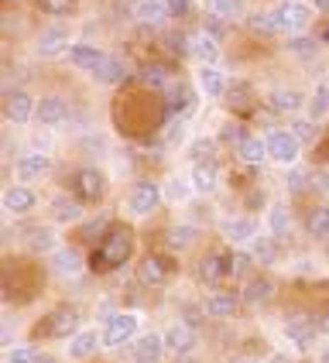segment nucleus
I'll use <instances>...</instances> for the list:
<instances>
[{
	"mask_svg": "<svg viewBox=\"0 0 329 363\" xmlns=\"http://www.w3.org/2000/svg\"><path fill=\"white\" fill-rule=\"evenodd\" d=\"M82 325V312L76 305H55L31 325V343H48V340H72Z\"/></svg>",
	"mask_w": 329,
	"mask_h": 363,
	"instance_id": "obj_1",
	"label": "nucleus"
},
{
	"mask_svg": "<svg viewBox=\"0 0 329 363\" xmlns=\"http://www.w3.org/2000/svg\"><path fill=\"white\" fill-rule=\"evenodd\" d=\"M100 254L110 271H117L134 257V230L127 223H110V230H103L100 240Z\"/></svg>",
	"mask_w": 329,
	"mask_h": 363,
	"instance_id": "obj_2",
	"label": "nucleus"
},
{
	"mask_svg": "<svg viewBox=\"0 0 329 363\" xmlns=\"http://www.w3.org/2000/svg\"><path fill=\"white\" fill-rule=\"evenodd\" d=\"M138 325H141V315H138V312H110L100 329L103 346H106V350H117V346H123V343H134Z\"/></svg>",
	"mask_w": 329,
	"mask_h": 363,
	"instance_id": "obj_3",
	"label": "nucleus"
},
{
	"mask_svg": "<svg viewBox=\"0 0 329 363\" xmlns=\"http://www.w3.org/2000/svg\"><path fill=\"white\" fill-rule=\"evenodd\" d=\"M72 196H76L82 206H96V202L106 196V179H103L100 168H93V164L76 168V175H72Z\"/></svg>",
	"mask_w": 329,
	"mask_h": 363,
	"instance_id": "obj_4",
	"label": "nucleus"
},
{
	"mask_svg": "<svg viewBox=\"0 0 329 363\" xmlns=\"http://www.w3.org/2000/svg\"><path fill=\"white\" fill-rule=\"evenodd\" d=\"M271 11L281 21L288 35H306L308 24H312V14H316V7L306 0H278V7H271Z\"/></svg>",
	"mask_w": 329,
	"mask_h": 363,
	"instance_id": "obj_5",
	"label": "nucleus"
},
{
	"mask_svg": "<svg viewBox=\"0 0 329 363\" xmlns=\"http://www.w3.org/2000/svg\"><path fill=\"white\" fill-rule=\"evenodd\" d=\"M267 162L274 164H285V168H291V164L299 162V151H302V144L295 141V134L291 130H285V127H271L267 130Z\"/></svg>",
	"mask_w": 329,
	"mask_h": 363,
	"instance_id": "obj_6",
	"label": "nucleus"
},
{
	"mask_svg": "<svg viewBox=\"0 0 329 363\" xmlns=\"http://www.w3.org/2000/svg\"><path fill=\"white\" fill-rule=\"evenodd\" d=\"M55 172V158L45 155V151H24L18 162H14V179L21 185H35V182L48 179Z\"/></svg>",
	"mask_w": 329,
	"mask_h": 363,
	"instance_id": "obj_7",
	"label": "nucleus"
},
{
	"mask_svg": "<svg viewBox=\"0 0 329 363\" xmlns=\"http://www.w3.org/2000/svg\"><path fill=\"white\" fill-rule=\"evenodd\" d=\"M21 247H24V254L52 257V254L62 247L59 230H55V226H48V223H41V226H28V230H21Z\"/></svg>",
	"mask_w": 329,
	"mask_h": 363,
	"instance_id": "obj_8",
	"label": "nucleus"
},
{
	"mask_svg": "<svg viewBox=\"0 0 329 363\" xmlns=\"http://www.w3.org/2000/svg\"><path fill=\"white\" fill-rule=\"evenodd\" d=\"M158 206H162V189L155 182L138 179L127 189V213L130 216H151Z\"/></svg>",
	"mask_w": 329,
	"mask_h": 363,
	"instance_id": "obj_9",
	"label": "nucleus"
},
{
	"mask_svg": "<svg viewBox=\"0 0 329 363\" xmlns=\"http://www.w3.org/2000/svg\"><path fill=\"white\" fill-rule=\"evenodd\" d=\"M240 305H244L240 291H230V288H213V291L206 295L203 312H206V319H233V315L240 312Z\"/></svg>",
	"mask_w": 329,
	"mask_h": 363,
	"instance_id": "obj_10",
	"label": "nucleus"
},
{
	"mask_svg": "<svg viewBox=\"0 0 329 363\" xmlns=\"http://www.w3.org/2000/svg\"><path fill=\"white\" fill-rule=\"evenodd\" d=\"M164 353L168 346H164L162 333H141L127 350V363H162Z\"/></svg>",
	"mask_w": 329,
	"mask_h": 363,
	"instance_id": "obj_11",
	"label": "nucleus"
},
{
	"mask_svg": "<svg viewBox=\"0 0 329 363\" xmlns=\"http://www.w3.org/2000/svg\"><path fill=\"white\" fill-rule=\"evenodd\" d=\"M138 281L144 284V288H162V284H168V278H172V261L164 257V254H144L141 261H138Z\"/></svg>",
	"mask_w": 329,
	"mask_h": 363,
	"instance_id": "obj_12",
	"label": "nucleus"
},
{
	"mask_svg": "<svg viewBox=\"0 0 329 363\" xmlns=\"http://www.w3.org/2000/svg\"><path fill=\"white\" fill-rule=\"evenodd\" d=\"M4 117L11 123H28L38 117V100L28 93V89H11L4 96Z\"/></svg>",
	"mask_w": 329,
	"mask_h": 363,
	"instance_id": "obj_13",
	"label": "nucleus"
},
{
	"mask_svg": "<svg viewBox=\"0 0 329 363\" xmlns=\"http://www.w3.org/2000/svg\"><path fill=\"white\" fill-rule=\"evenodd\" d=\"M65 59H69L72 69H79V72H86V76H96V72L103 69V62L110 59V55H106L103 48H96V45H89V41H76V45L69 48Z\"/></svg>",
	"mask_w": 329,
	"mask_h": 363,
	"instance_id": "obj_14",
	"label": "nucleus"
},
{
	"mask_svg": "<svg viewBox=\"0 0 329 363\" xmlns=\"http://www.w3.org/2000/svg\"><path fill=\"white\" fill-rule=\"evenodd\" d=\"M196 278H199L206 288H220V281L230 278V250L199 257V264H196Z\"/></svg>",
	"mask_w": 329,
	"mask_h": 363,
	"instance_id": "obj_15",
	"label": "nucleus"
},
{
	"mask_svg": "<svg viewBox=\"0 0 329 363\" xmlns=\"http://www.w3.org/2000/svg\"><path fill=\"white\" fill-rule=\"evenodd\" d=\"M48 271L55 278H76L86 271V257H82L79 247H59L52 257H48Z\"/></svg>",
	"mask_w": 329,
	"mask_h": 363,
	"instance_id": "obj_16",
	"label": "nucleus"
},
{
	"mask_svg": "<svg viewBox=\"0 0 329 363\" xmlns=\"http://www.w3.org/2000/svg\"><path fill=\"white\" fill-rule=\"evenodd\" d=\"M72 41H69V31L65 28H45L35 41V52L41 59H59V55H69Z\"/></svg>",
	"mask_w": 329,
	"mask_h": 363,
	"instance_id": "obj_17",
	"label": "nucleus"
},
{
	"mask_svg": "<svg viewBox=\"0 0 329 363\" xmlns=\"http://www.w3.org/2000/svg\"><path fill=\"white\" fill-rule=\"evenodd\" d=\"M164 346H168V353L172 357H189V353H196V329L185 323H172L164 329Z\"/></svg>",
	"mask_w": 329,
	"mask_h": 363,
	"instance_id": "obj_18",
	"label": "nucleus"
},
{
	"mask_svg": "<svg viewBox=\"0 0 329 363\" xmlns=\"http://www.w3.org/2000/svg\"><path fill=\"white\" fill-rule=\"evenodd\" d=\"M48 213H52V220L59 223V226H69V223H79L86 216V206L76 196L59 192V196H52V202H48Z\"/></svg>",
	"mask_w": 329,
	"mask_h": 363,
	"instance_id": "obj_19",
	"label": "nucleus"
},
{
	"mask_svg": "<svg viewBox=\"0 0 329 363\" xmlns=\"http://www.w3.org/2000/svg\"><path fill=\"white\" fill-rule=\"evenodd\" d=\"M100 350H103V336H100V333H96V329H79V333L69 340V360L86 363V360H93Z\"/></svg>",
	"mask_w": 329,
	"mask_h": 363,
	"instance_id": "obj_20",
	"label": "nucleus"
},
{
	"mask_svg": "<svg viewBox=\"0 0 329 363\" xmlns=\"http://www.w3.org/2000/svg\"><path fill=\"white\" fill-rule=\"evenodd\" d=\"M4 213H11V216H24V213H31L35 209V202H38V196H35V189L31 185H11V189H4Z\"/></svg>",
	"mask_w": 329,
	"mask_h": 363,
	"instance_id": "obj_21",
	"label": "nucleus"
},
{
	"mask_svg": "<svg viewBox=\"0 0 329 363\" xmlns=\"http://www.w3.org/2000/svg\"><path fill=\"white\" fill-rule=\"evenodd\" d=\"M69 113H72V110H69V100L52 93V96H41L38 100V117H35V121H38L41 127H62V123L69 121Z\"/></svg>",
	"mask_w": 329,
	"mask_h": 363,
	"instance_id": "obj_22",
	"label": "nucleus"
},
{
	"mask_svg": "<svg viewBox=\"0 0 329 363\" xmlns=\"http://www.w3.org/2000/svg\"><path fill=\"white\" fill-rule=\"evenodd\" d=\"M196 79H199V89H203L206 96H213V100H220L230 93V76H226L220 65H199L196 69Z\"/></svg>",
	"mask_w": 329,
	"mask_h": 363,
	"instance_id": "obj_23",
	"label": "nucleus"
},
{
	"mask_svg": "<svg viewBox=\"0 0 329 363\" xmlns=\"http://www.w3.org/2000/svg\"><path fill=\"white\" fill-rule=\"evenodd\" d=\"M216 189H220V168L213 162L192 164V172H189V192H196V196H213Z\"/></svg>",
	"mask_w": 329,
	"mask_h": 363,
	"instance_id": "obj_24",
	"label": "nucleus"
},
{
	"mask_svg": "<svg viewBox=\"0 0 329 363\" xmlns=\"http://www.w3.org/2000/svg\"><path fill=\"white\" fill-rule=\"evenodd\" d=\"M189 55L199 62V65H216L220 62V41L206 31H192L189 35Z\"/></svg>",
	"mask_w": 329,
	"mask_h": 363,
	"instance_id": "obj_25",
	"label": "nucleus"
},
{
	"mask_svg": "<svg viewBox=\"0 0 329 363\" xmlns=\"http://www.w3.org/2000/svg\"><path fill=\"white\" fill-rule=\"evenodd\" d=\"M240 298H244V305H264L274 298V281L267 278V274H250V278H244V288H240Z\"/></svg>",
	"mask_w": 329,
	"mask_h": 363,
	"instance_id": "obj_26",
	"label": "nucleus"
},
{
	"mask_svg": "<svg viewBox=\"0 0 329 363\" xmlns=\"http://www.w3.org/2000/svg\"><path fill=\"white\" fill-rule=\"evenodd\" d=\"M285 336L291 340V346H299V350H312V343L323 336L319 333V323H312V319H288L285 323Z\"/></svg>",
	"mask_w": 329,
	"mask_h": 363,
	"instance_id": "obj_27",
	"label": "nucleus"
},
{
	"mask_svg": "<svg viewBox=\"0 0 329 363\" xmlns=\"http://www.w3.org/2000/svg\"><path fill=\"white\" fill-rule=\"evenodd\" d=\"M306 103H308L306 96H302L299 89H291V86H274V89L267 93V106H271L274 113H299Z\"/></svg>",
	"mask_w": 329,
	"mask_h": 363,
	"instance_id": "obj_28",
	"label": "nucleus"
},
{
	"mask_svg": "<svg viewBox=\"0 0 329 363\" xmlns=\"http://www.w3.org/2000/svg\"><path fill=\"white\" fill-rule=\"evenodd\" d=\"M130 18L138 24H164L172 14L164 0H130Z\"/></svg>",
	"mask_w": 329,
	"mask_h": 363,
	"instance_id": "obj_29",
	"label": "nucleus"
},
{
	"mask_svg": "<svg viewBox=\"0 0 329 363\" xmlns=\"http://www.w3.org/2000/svg\"><path fill=\"white\" fill-rule=\"evenodd\" d=\"M223 237L230 243H250L257 237V220L250 213H240V216H230L223 223Z\"/></svg>",
	"mask_w": 329,
	"mask_h": 363,
	"instance_id": "obj_30",
	"label": "nucleus"
},
{
	"mask_svg": "<svg viewBox=\"0 0 329 363\" xmlns=\"http://www.w3.org/2000/svg\"><path fill=\"white\" fill-rule=\"evenodd\" d=\"M196 240H199V230H196L192 223H175V226L164 230V250H172V254L189 250Z\"/></svg>",
	"mask_w": 329,
	"mask_h": 363,
	"instance_id": "obj_31",
	"label": "nucleus"
},
{
	"mask_svg": "<svg viewBox=\"0 0 329 363\" xmlns=\"http://www.w3.org/2000/svg\"><path fill=\"white\" fill-rule=\"evenodd\" d=\"M237 151V162L244 164V168H261V164L267 162V144H264V138H247L244 144H237L233 147Z\"/></svg>",
	"mask_w": 329,
	"mask_h": 363,
	"instance_id": "obj_32",
	"label": "nucleus"
},
{
	"mask_svg": "<svg viewBox=\"0 0 329 363\" xmlns=\"http://www.w3.org/2000/svg\"><path fill=\"white\" fill-rule=\"evenodd\" d=\"M302 223H306V233L312 240H329V202H316Z\"/></svg>",
	"mask_w": 329,
	"mask_h": 363,
	"instance_id": "obj_33",
	"label": "nucleus"
},
{
	"mask_svg": "<svg viewBox=\"0 0 329 363\" xmlns=\"http://www.w3.org/2000/svg\"><path fill=\"white\" fill-rule=\"evenodd\" d=\"M306 117L316 123L329 117V79L316 82V89H312V96H308V103H306Z\"/></svg>",
	"mask_w": 329,
	"mask_h": 363,
	"instance_id": "obj_34",
	"label": "nucleus"
},
{
	"mask_svg": "<svg viewBox=\"0 0 329 363\" xmlns=\"http://www.w3.org/2000/svg\"><path fill=\"white\" fill-rule=\"evenodd\" d=\"M247 31H254V35H261V38H274V35H281L285 28H281V21L274 18V11H261V14H247Z\"/></svg>",
	"mask_w": 329,
	"mask_h": 363,
	"instance_id": "obj_35",
	"label": "nucleus"
},
{
	"mask_svg": "<svg viewBox=\"0 0 329 363\" xmlns=\"http://www.w3.org/2000/svg\"><path fill=\"white\" fill-rule=\"evenodd\" d=\"M247 250H250V257H254V264H264V267H271V264L278 261V237H254V240L247 243Z\"/></svg>",
	"mask_w": 329,
	"mask_h": 363,
	"instance_id": "obj_36",
	"label": "nucleus"
},
{
	"mask_svg": "<svg viewBox=\"0 0 329 363\" xmlns=\"http://www.w3.org/2000/svg\"><path fill=\"white\" fill-rule=\"evenodd\" d=\"M130 76V69H127V62L117 59V55H110V59L103 62V69L93 76V79L100 82V86H121L123 79Z\"/></svg>",
	"mask_w": 329,
	"mask_h": 363,
	"instance_id": "obj_37",
	"label": "nucleus"
},
{
	"mask_svg": "<svg viewBox=\"0 0 329 363\" xmlns=\"http://www.w3.org/2000/svg\"><path fill=\"white\" fill-rule=\"evenodd\" d=\"M203 11L220 21H233L244 14V0H203Z\"/></svg>",
	"mask_w": 329,
	"mask_h": 363,
	"instance_id": "obj_38",
	"label": "nucleus"
},
{
	"mask_svg": "<svg viewBox=\"0 0 329 363\" xmlns=\"http://www.w3.org/2000/svg\"><path fill=\"white\" fill-rule=\"evenodd\" d=\"M267 230H271V237H288V230H291V216H288L285 202L267 206Z\"/></svg>",
	"mask_w": 329,
	"mask_h": 363,
	"instance_id": "obj_39",
	"label": "nucleus"
},
{
	"mask_svg": "<svg viewBox=\"0 0 329 363\" xmlns=\"http://www.w3.org/2000/svg\"><path fill=\"white\" fill-rule=\"evenodd\" d=\"M319 45L323 41L312 38V35H288V52L299 55V59H316L319 55Z\"/></svg>",
	"mask_w": 329,
	"mask_h": 363,
	"instance_id": "obj_40",
	"label": "nucleus"
},
{
	"mask_svg": "<svg viewBox=\"0 0 329 363\" xmlns=\"http://www.w3.org/2000/svg\"><path fill=\"white\" fill-rule=\"evenodd\" d=\"M213 151H216V138H196V141L189 144V158L196 164L213 162Z\"/></svg>",
	"mask_w": 329,
	"mask_h": 363,
	"instance_id": "obj_41",
	"label": "nucleus"
},
{
	"mask_svg": "<svg viewBox=\"0 0 329 363\" xmlns=\"http://www.w3.org/2000/svg\"><path fill=\"white\" fill-rule=\"evenodd\" d=\"M41 353L35 350V343H18V346H7L4 353V363H35Z\"/></svg>",
	"mask_w": 329,
	"mask_h": 363,
	"instance_id": "obj_42",
	"label": "nucleus"
},
{
	"mask_svg": "<svg viewBox=\"0 0 329 363\" xmlns=\"http://www.w3.org/2000/svg\"><path fill=\"white\" fill-rule=\"evenodd\" d=\"M138 79L147 82L151 89H168V69L164 65H144L138 72Z\"/></svg>",
	"mask_w": 329,
	"mask_h": 363,
	"instance_id": "obj_43",
	"label": "nucleus"
},
{
	"mask_svg": "<svg viewBox=\"0 0 329 363\" xmlns=\"http://www.w3.org/2000/svg\"><path fill=\"white\" fill-rule=\"evenodd\" d=\"M247 138H250V130H247V123H237V121H226L223 127H220V141H226V144H244Z\"/></svg>",
	"mask_w": 329,
	"mask_h": 363,
	"instance_id": "obj_44",
	"label": "nucleus"
},
{
	"mask_svg": "<svg viewBox=\"0 0 329 363\" xmlns=\"http://www.w3.org/2000/svg\"><path fill=\"white\" fill-rule=\"evenodd\" d=\"M250 250H230V278H250L247 271H250Z\"/></svg>",
	"mask_w": 329,
	"mask_h": 363,
	"instance_id": "obj_45",
	"label": "nucleus"
},
{
	"mask_svg": "<svg viewBox=\"0 0 329 363\" xmlns=\"http://www.w3.org/2000/svg\"><path fill=\"white\" fill-rule=\"evenodd\" d=\"M288 130L295 134V141L302 144V147L316 141V121H308V117H306V121H295L291 127H288Z\"/></svg>",
	"mask_w": 329,
	"mask_h": 363,
	"instance_id": "obj_46",
	"label": "nucleus"
},
{
	"mask_svg": "<svg viewBox=\"0 0 329 363\" xmlns=\"http://www.w3.org/2000/svg\"><path fill=\"white\" fill-rule=\"evenodd\" d=\"M45 14H69L76 7V0H35Z\"/></svg>",
	"mask_w": 329,
	"mask_h": 363,
	"instance_id": "obj_47",
	"label": "nucleus"
},
{
	"mask_svg": "<svg viewBox=\"0 0 329 363\" xmlns=\"http://www.w3.org/2000/svg\"><path fill=\"white\" fill-rule=\"evenodd\" d=\"M203 31L206 35H213V38L220 41L226 35V21H220V18H213V14H206V24H203Z\"/></svg>",
	"mask_w": 329,
	"mask_h": 363,
	"instance_id": "obj_48",
	"label": "nucleus"
},
{
	"mask_svg": "<svg viewBox=\"0 0 329 363\" xmlns=\"http://www.w3.org/2000/svg\"><path fill=\"white\" fill-rule=\"evenodd\" d=\"M172 18H189L192 14V0H164Z\"/></svg>",
	"mask_w": 329,
	"mask_h": 363,
	"instance_id": "obj_49",
	"label": "nucleus"
},
{
	"mask_svg": "<svg viewBox=\"0 0 329 363\" xmlns=\"http://www.w3.org/2000/svg\"><path fill=\"white\" fill-rule=\"evenodd\" d=\"M316 323H319V333H323V336H329V308L319 315V319H316Z\"/></svg>",
	"mask_w": 329,
	"mask_h": 363,
	"instance_id": "obj_50",
	"label": "nucleus"
},
{
	"mask_svg": "<svg viewBox=\"0 0 329 363\" xmlns=\"http://www.w3.org/2000/svg\"><path fill=\"white\" fill-rule=\"evenodd\" d=\"M230 363H261V360L250 357V353H237V357H230Z\"/></svg>",
	"mask_w": 329,
	"mask_h": 363,
	"instance_id": "obj_51",
	"label": "nucleus"
},
{
	"mask_svg": "<svg viewBox=\"0 0 329 363\" xmlns=\"http://www.w3.org/2000/svg\"><path fill=\"white\" fill-rule=\"evenodd\" d=\"M261 363H291V357H288V353H271V357Z\"/></svg>",
	"mask_w": 329,
	"mask_h": 363,
	"instance_id": "obj_52",
	"label": "nucleus"
},
{
	"mask_svg": "<svg viewBox=\"0 0 329 363\" xmlns=\"http://www.w3.org/2000/svg\"><path fill=\"white\" fill-rule=\"evenodd\" d=\"M312 7H316L319 14H329V0H312Z\"/></svg>",
	"mask_w": 329,
	"mask_h": 363,
	"instance_id": "obj_53",
	"label": "nucleus"
},
{
	"mask_svg": "<svg viewBox=\"0 0 329 363\" xmlns=\"http://www.w3.org/2000/svg\"><path fill=\"white\" fill-rule=\"evenodd\" d=\"M35 363H59V357H55V353H41Z\"/></svg>",
	"mask_w": 329,
	"mask_h": 363,
	"instance_id": "obj_54",
	"label": "nucleus"
},
{
	"mask_svg": "<svg viewBox=\"0 0 329 363\" xmlns=\"http://www.w3.org/2000/svg\"><path fill=\"white\" fill-rule=\"evenodd\" d=\"M319 41H329V24L323 28V31H319Z\"/></svg>",
	"mask_w": 329,
	"mask_h": 363,
	"instance_id": "obj_55",
	"label": "nucleus"
},
{
	"mask_svg": "<svg viewBox=\"0 0 329 363\" xmlns=\"http://www.w3.org/2000/svg\"><path fill=\"white\" fill-rule=\"evenodd\" d=\"M316 363H329V350H323V353H319V360Z\"/></svg>",
	"mask_w": 329,
	"mask_h": 363,
	"instance_id": "obj_56",
	"label": "nucleus"
}]
</instances>
